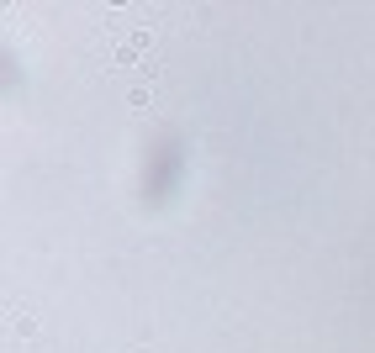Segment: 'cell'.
I'll list each match as a JSON object with an SVG mask.
<instances>
[{
	"label": "cell",
	"instance_id": "obj_1",
	"mask_svg": "<svg viewBox=\"0 0 375 353\" xmlns=\"http://www.w3.org/2000/svg\"><path fill=\"white\" fill-rule=\"evenodd\" d=\"M149 26H127V32H106V43H101V53H106V63H138L143 53H149Z\"/></svg>",
	"mask_w": 375,
	"mask_h": 353
}]
</instances>
